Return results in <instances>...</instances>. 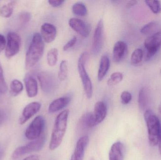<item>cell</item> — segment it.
Segmentation results:
<instances>
[{
	"label": "cell",
	"mask_w": 161,
	"mask_h": 160,
	"mask_svg": "<svg viewBox=\"0 0 161 160\" xmlns=\"http://www.w3.org/2000/svg\"><path fill=\"white\" fill-rule=\"evenodd\" d=\"M122 103L124 105L129 104L132 99V95L130 92L125 91L122 92L121 95Z\"/></svg>",
	"instance_id": "34"
},
{
	"label": "cell",
	"mask_w": 161,
	"mask_h": 160,
	"mask_svg": "<svg viewBox=\"0 0 161 160\" xmlns=\"http://www.w3.org/2000/svg\"><path fill=\"white\" fill-rule=\"evenodd\" d=\"M71 100V99L69 96H63L55 100L49 105V112L53 113L64 109L70 103Z\"/></svg>",
	"instance_id": "19"
},
{
	"label": "cell",
	"mask_w": 161,
	"mask_h": 160,
	"mask_svg": "<svg viewBox=\"0 0 161 160\" xmlns=\"http://www.w3.org/2000/svg\"><path fill=\"white\" fill-rule=\"evenodd\" d=\"M6 40L3 35L0 34V53L5 48Z\"/></svg>",
	"instance_id": "37"
},
{
	"label": "cell",
	"mask_w": 161,
	"mask_h": 160,
	"mask_svg": "<svg viewBox=\"0 0 161 160\" xmlns=\"http://www.w3.org/2000/svg\"><path fill=\"white\" fill-rule=\"evenodd\" d=\"M89 142V137L87 135L80 137L77 141L73 154L70 160H83L85 148Z\"/></svg>",
	"instance_id": "14"
},
{
	"label": "cell",
	"mask_w": 161,
	"mask_h": 160,
	"mask_svg": "<svg viewBox=\"0 0 161 160\" xmlns=\"http://www.w3.org/2000/svg\"><path fill=\"white\" fill-rule=\"evenodd\" d=\"M65 1L63 0H49L48 1L49 4L53 7H58L63 4Z\"/></svg>",
	"instance_id": "36"
},
{
	"label": "cell",
	"mask_w": 161,
	"mask_h": 160,
	"mask_svg": "<svg viewBox=\"0 0 161 160\" xmlns=\"http://www.w3.org/2000/svg\"><path fill=\"white\" fill-rule=\"evenodd\" d=\"M149 90L147 87H142L140 90L139 93V97H138V103H139V108L142 111H144L147 110L149 103Z\"/></svg>",
	"instance_id": "20"
},
{
	"label": "cell",
	"mask_w": 161,
	"mask_h": 160,
	"mask_svg": "<svg viewBox=\"0 0 161 160\" xmlns=\"http://www.w3.org/2000/svg\"><path fill=\"white\" fill-rule=\"evenodd\" d=\"M110 66V62L109 57L107 55H102L100 59L97 73V79L99 81H101L105 78L109 69Z\"/></svg>",
	"instance_id": "21"
},
{
	"label": "cell",
	"mask_w": 161,
	"mask_h": 160,
	"mask_svg": "<svg viewBox=\"0 0 161 160\" xmlns=\"http://www.w3.org/2000/svg\"><path fill=\"white\" fill-rule=\"evenodd\" d=\"M41 33L43 40L47 43L53 42L57 36V29L55 26L52 23H43L41 28Z\"/></svg>",
	"instance_id": "13"
},
{
	"label": "cell",
	"mask_w": 161,
	"mask_h": 160,
	"mask_svg": "<svg viewBox=\"0 0 161 160\" xmlns=\"http://www.w3.org/2000/svg\"><path fill=\"white\" fill-rule=\"evenodd\" d=\"M1 95H0V101H1Z\"/></svg>",
	"instance_id": "44"
},
{
	"label": "cell",
	"mask_w": 161,
	"mask_h": 160,
	"mask_svg": "<svg viewBox=\"0 0 161 160\" xmlns=\"http://www.w3.org/2000/svg\"><path fill=\"white\" fill-rule=\"evenodd\" d=\"M127 45L123 41H118L115 43L113 51V59L115 63H119L125 57L127 53Z\"/></svg>",
	"instance_id": "15"
},
{
	"label": "cell",
	"mask_w": 161,
	"mask_h": 160,
	"mask_svg": "<svg viewBox=\"0 0 161 160\" xmlns=\"http://www.w3.org/2000/svg\"><path fill=\"white\" fill-rule=\"evenodd\" d=\"M77 41V38L76 36H74L70 40H69L63 47V50L66 51L72 48Z\"/></svg>",
	"instance_id": "35"
},
{
	"label": "cell",
	"mask_w": 161,
	"mask_h": 160,
	"mask_svg": "<svg viewBox=\"0 0 161 160\" xmlns=\"http://www.w3.org/2000/svg\"><path fill=\"white\" fill-rule=\"evenodd\" d=\"M45 121L42 116H36L26 129L25 136L31 141L36 140L41 137L45 126Z\"/></svg>",
	"instance_id": "7"
},
{
	"label": "cell",
	"mask_w": 161,
	"mask_h": 160,
	"mask_svg": "<svg viewBox=\"0 0 161 160\" xmlns=\"http://www.w3.org/2000/svg\"><path fill=\"white\" fill-rule=\"evenodd\" d=\"M45 142L46 137L43 135L36 140L30 142L25 145L18 147L13 152L12 158L13 160H16L23 155L40 151L44 146Z\"/></svg>",
	"instance_id": "5"
},
{
	"label": "cell",
	"mask_w": 161,
	"mask_h": 160,
	"mask_svg": "<svg viewBox=\"0 0 161 160\" xmlns=\"http://www.w3.org/2000/svg\"><path fill=\"white\" fill-rule=\"evenodd\" d=\"M7 90V85L4 78L3 69L0 65V94H5Z\"/></svg>",
	"instance_id": "33"
},
{
	"label": "cell",
	"mask_w": 161,
	"mask_h": 160,
	"mask_svg": "<svg viewBox=\"0 0 161 160\" xmlns=\"http://www.w3.org/2000/svg\"><path fill=\"white\" fill-rule=\"evenodd\" d=\"M137 3H138V1H129L127 3L126 7L127 8H130L134 6L135 5L137 4Z\"/></svg>",
	"instance_id": "39"
},
{
	"label": "cell",
	"mask_w": 161,
	"mask_h": 160,
	"mask_svg": "<svg viewBox=\"0 0 161 160\" xmlns=\"http://www.w3.org/2000/svg\"><path fill=\"white\" fill-rule=\"evenodd\" d=\"M88 56L89 54L87 52H82L78 59L77 66L85 95L87 98L91 99L92 95V84L85 67Z\"/></svg>",
	"instance_id": "4"
},
{
	"label": "cell",
	"mask_w": 161,
	"mask_h": 160,
	"mask_svg": "<svg viewBox=\"0 0 161 160\" xmlns=\"http://www.w3.org/2000/svg\"><path fill=\"white\" fill-rule=\"evenodd\" d=\"M44 44L40 34L35 33L25 56V67L26 69L34 67L40 60L43 54Z\"/></svg>",
	"instance_id": "2"
},
{
	"label": "cell",
	"mask_w": 161,
	"mask_h": 160,
	"mask_svg": "<svg viewBox=\"0 0 161 160\" xmlns=\"http://www.w3.org/2000/svg\"><path fill=\"white\" fill-rule=\"evenodd\" d=\"M58 51L56 48H53L48 51L47 55V61L48 65L53 67L56 65L58 58Z\"/></svg>",
	"instance_id": "26"
},
{
	"label": "cell",
	"mask_w": 161,
	"mask_h": 160,
	"mask_svg": "<svg viewBox=\"0 0 161 160\" xmlns=\"http://www.w3.org/2000/svg\"><path fill=\"white\" fill-rule=\"evenodd\" d=\"M159 27L158 23L157 21H151L144 25L141 30V33L144 35L153 34L154 31Z\"/></svg>",
	"instance_id": "24"
},
{
	"label": "cell",
	"mask_w": 161,
	"mask_h": 160,
	"mask_svg": "<svg viewBox=\"0 0 161 160\" xmlns=\"http://www.w3.org/2000/svg\"><path fill=\"white\" fill-rule=\"evenodd\" d=\"M20 46L21 38L19 36L14 32H9L8 34L7 42L6 46V57L11 58L17 54L19 51Z\"/></svg>",
	"instance_id": "9"
},
{
	"label": "cell",
	"mask_w": 161,
	"mask_h": 160,
	"mask_svg": "<svg viewBox=\"0 0 161 160\" xmlns=\"http://www.w3.org/2000/svg\"><path fill=\"white\" fill-rule=\"evenodd\" d=\"M10 89L11 95L16 96L22 91L23 85L19 80H14L10 84Z\"/></svg>",
	"instance_id": "28"
},
{
	"label": "cell",
	"mask_w": 161,
	"mask_h": 160,
	"mask_svg": "<svg viewBox=\"0 0 161 160\" xmlns=\"http://www.w3.org/2000/svg\"><path fill=\"white\" fill-rule=\"evenodd\" d=\"M73 13L77 16L84 17L87 14V9L86 6L82 3H76L72 6Z\"/></svg>",
	"instance_id": "27"
},
{
	"label": "cell",
	"mask_w": 161,
	"mask_h": 160,
	"mask_svg": "<svg viewBox=\"0 0 161 160\" xmlns=\"http://www.w3.org/2000/svg\"><path fill=\"white\" fill-rule=\"evenodd\" d=\"M144 118L147 126L149 144L156 146L158 143L160 133V123L158 118L150 109L145 111Z\"/></svg>",
	"instance_id": "3"
},
{
	"label": "cell",
	"mask_w": 161,
	"mask_h": 160,
	"mask_svg": "<svg viewBox=\"0 0 161 160\" xmlns=\"http://www.w3.org/2000/svg\"><path fill=\"white\" fill-rule=\"evenodd\" d=\"M146 50L145 59L148 61L157 53L161 47V30L150 35L144 41Z\"/></svg>",
	"instance_id": "6"
},
{
	"label": "cell",
	"mask_w": 161,
	"mask_h": 160,
	"mask_svg": "<svg viewBox=\"0 0 161 160\" xmlns=\"http://www.w3.org/2000/svg\"><path fill=\"white\" fill-rule=\"evenodd\" d=\"M37 77L42 91L46 93L53 91L55 86V79L50 73L42 71L38 74Z\"/></svg>",
	"instance_id": "11"
},
{
	"label": "cell",
	"mask_w": 161,
	"mask_h": 160,
	"mask_svg": "<svg viewBox=\"0 0 161 160\" xmlns=\"http://www.w3.org/2000/svg\"><path fill=\"white\" fill-rule=\"evenodd\" d=\"M31 18V15L30 13L27 12H23L19 16V22L20 27L24 26L26 23L30 21Z\"/></svg>",
	"instance_id": "32"
},
{
	"label": "cell",
	"mask_w": 161,
	"mask_h": 160,
	"mask_svg": "<svg viewBox=\"0 0 161 160\" xmlns=\"http://www.w3.org/2000/svg\"><path fill=\"white\" fill-rule=\"evenodd\" d=\"M7 118V115L3 110L0 109V128L5 121Z\"/></svg>",
	"instance_id": "38"
},
{
	"label": "cell",
	"mask_w": 161,
	"mask_h": 160,
	"mask_svg": "<svg viewBox=\"0 0 161 160\" xmlns=\"http://www.w3.org/2000/svg\"><path fill=\"white\" fill-rule=\"evenodd\" d=\"M160 73H161V70H160Z\"/></svg>",
	"instance_id": "45"
},
{
	"label": "cell",
	"mask_w": 161,
	"mask_h": 160,
	"mask_svg": "<svg viewBox=\"0 0 161 160\" xmlns=\"http://www.w3.org/2000/svg\"><path fill=\"white\" fill-rule=\"evenodd\" d=\"M69 25L71 28L84 38L89 36L90 33V26L80 19L71 18L69 20Z\"/></svg>",
	"instance_id": "12"
},
{
	"label": "cell",
	"mask_w": 161,
	"mask_h": 160,
	"mask_svg": "<svg viewBox=\"0 0 161 160\" xmlns=\"http://www.w3.org/2000/svg\"><path fill=\"white\" fill-rule=\"evenodd\" d=\"M123 74L120 72H114L108 80L107 83L109 86H114L120 83L123 80Z\"/></svg>",
	"instance_id": "30"
},
{
	"label": "cell",
	"mask_w": 161,
	"mask_h": 160,
	"mask_svg": "<svg viewBox=\"0 0 161 160\" xmlns=\"http://www.w3.org/2000/svg\"><path fill=\"white\" fill-rule=\"evenodd\" d=\"M41 104L40 102H32L25 106L23 111L21 115L19 118V124L23 125L25 124L29 119L36 115L41 108Z\"/></svg>",
	"instance_id": "10"
},
{
	"label": "cell",
	"mask_w": 161,
	"mask_h": 160,
	"mask_svg": "<svg viewBox=\"0 0 161 160\" xmlns=\"http://www.w3.org/2000/svg\"><path fill=\"white\" fill-rule=\"evenodd\" d=\"M107 115V107L106 103L102 101H97L95 105L93 113L95 126L103 122Z\"/></svg>",
	"instance_id": "16"
},
{
	"label": "cell",
	"mask_w": 161,
	"mask_h": 160,
	"mask_svg": "<svg viewBox=\"0 0 161 160\" xmlns=\"http://www.w3.org/2000/svg\"><path fill=\"white\" fill-rule=\"evenodd\" d=\"M146 4L150 8L154 14L158 15L161 12V4L160 2L156 0H149V1H145Z\"/></svg>",
	"instance_id": "31"
},
{
	"label": "cell",
	"mask_w": 161,
	"mask_h": 160,
	"mask_svg": "<svg viewBox=\"0 0 161 160\" xmlns=\"http://www.w3.org/2000/svg\"><path fill=\"white\" fill-rule=\"evenodd\" d=\"M125 146L120 142L114 143L109 153V160H124L125 157Z\"/></svg>",
	"instance_id": "18"
},
{
	"label": "cell",
	"mask_w": 161,
	"mask_h": 160,
	"mask_svg": "<svg viewBox=\"0 0 161 160\" xmlns=\"http://www.w3.org/2000/svg\"><path fill=\"white\" fill-rule=\"evenodd\" d=\"M103 34H104V23L103 21L100 19L97 23L93 36L92 42V52L94 55L100 52L103 46Z\"/></svg>",
	"instance_id": "8"
},
{
	"label": "cell",
	"mask_w": 161,
	"mask_h": 160,
	"mask_svg": "<svg viewBox=\"0 0 161 160\" xmlns=\"http://www.w3.org/2000/svg\"><path fill=\"white\" fill-rule=\"evenodd\" d=\"M158 112L159 114V115L161 117V101L159 105Z\"/></svg>",
	"instance_id": "42"
},
{
	"label": "cell",
	"mask_w": 161,
	"mask_h": 160,
	"mask_svg": "<svg viewBox=\"0 0 161 160\" xmlns=\"http://www.w3.org/2000/svg\"><path fill=\"white\" fill-rule=\"evenodd\" d=\"M143 57V52L141 49H137L132 52L130 57V64L133 66L141 65Z\"/></svg>",
	"instance_id": "23"
},
{
	"label": "cell",
	"mask_w": 161,
	"mask_h": 160,
	"mask_svg": "<svg viewBox=\"0 0 161 160\" xmlns=\"http://www.w3.org/2000/svg\"><path fill=\"white\" fill-rule=\"evenodd\" d=\"M69 113V111L67 109L57 116L49 145L50 150H55L61 144L67 130Z\"/></svg>",
	"instance_id": "1"
},
{
	"label": "cell",
	"mask_w": 161,
	"mask_h": 160,
	"mask_svg": "<svg viewBox=\"0 0 161 160\" xmlns=\"http://www.w3.org/2000/svg\"><path fill=\"white\" fill-rule=\"evenodd\" d=\"M158 144L159 145V151L160 154V155H161V127L159 138L158 143Z\"/></svg>",
	"instance_id": "41"
},
{
	"label": "cell",
	"mask_w": 161,
	"mask_h": 160,
	"mask_svg": "<svg viewBox=\"0 0 161 160\" xmlns=\"http://www.w3.org/2000/svg\"><path fill=\"white\" fill-rule=\"evenodd\" d=\"M1 148H0V155H1Z\"/></svg>",
	"instance_id": "43"
},
{
	"label": "cell",
	"mask_w": 161,
	"mask_h": 160,
	"mask_svg": "<svg viewBox=\"0 0 161 160\" xmlns=\"http://www.w3.org/2000/svg\"><path fill=\"white\" fill-rule=\"evenodd\" d=\"M68 62L66 60L61 61L59 65V71H58V79L60 81H64L68 77Z\"/></svg>",
	"instance_id": "29"
},
{
	"label": "cell",
	"mask_w": 161,
	"mask_h": 160,
	"mask_svg": "<svg viewBox=\"0 0 161 160\" xmlns=\"http://www.w3.org/2000/svg\"><path fill=\"white\" fill-rule=\"evenodd\" d=\"M23 160H39V158L36 155H32V156L27 157Z\"/></svg>",
	"instance_id": "40"
},
{
	"label": "cell",
	"mask_w": 161,
	"mask_h": 160,
	"mask_svg": "<svg viewBox=\"0 0 161 160\" xmlns=\"http://www.w3.org/2000/svg\"><path fill=\"white\" fill-rule=\"evenodd\" d=\"M25 85L27 96L32 98L36 96L38 93V84L36 79L30 74L25 75Z\"/></svg>",
	"instance_id": "17"
},
{
	"label": "cell",
	"mask_w": 161,
	"mask_h": 160,
	"mask_svg": "<svg viewBox=\"0 0 161 160\" xmlns=\"http://www.w3.org/2000/svg\"><path fill=\"white\" fill-rule=\"evenodd\" d=\"M15 2L11 1L0 8V15L5 18H8L12 15L15 6Z\"/></svg>",
	"instance_id": "25"
},
{
	"label": "cell",
	"mask_w": 161,
	"mask_h": 160,
	"mask_svg": "<svg viewBox=\"0 0 161 160\" xmlns=\"http://www.w3.org/2000/svg\"><path fill=\"white\" fill-rule=\"evenodd\" d=\"M80 126L82 129L88 130L95 126L93 114L87 112L83 114L80 118Z\"/></svg>",
	"instance_id": "22"
}]
</instances>
